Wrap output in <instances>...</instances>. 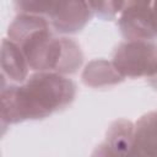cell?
Segmentation results:
<instances>
[{
  "label": "cell",
  "mask_w": 157,
  "mask_h": 157,
  "mask_svg": "<svg viewBox=\"0 0 157 157\" xmlns=\"http://www.w3.org/2000/svg\"><path fill=\"white\" fill-rule=\"evenodd\" d=\"M25 13H47L59 32H76L81 29L91 16L90 2L77 1H23Z\"/></svg>",
  "instance_id": "3"
},
{
  "label": "cell",
  "mask_w": 157,
  "mask_h": 157,
  "mask_svg": "<svg viewBox=\"0 0 157 157\" xmlns=\"http://www.w3.org/2000/svg\"><path fill=\"white\" fill-rule=\"evenodd\" d=\"M123 78L124 77L115 70L114 65L105 60L91 61L82 74L83 82L93 87L114 85Z\"/></svg>",
  "instance_id": "7"
},
{
  "label": "cell",
  "mask_w": 157,
  "mask_h": 157,
  "mask_svg": "<svg viewBox=\"0 0 157 157\" xmlns=\"http://www.w3.org/2000/svg\"><path fill=\"white\" fill-rule=\"evenodd\" d=\"M155 78H156V83H155V86H156V87H157V74H156V75H155Z\"/></svg>",
  "instance_id": "9"
},
{
  "label": "cell",
  "mask_w": 157,
  "mask_h": 157,
  "mask_svg": "<svg viewBox=\"0 0 157 157\" xmlns=\"http://www.w3.org/2000/svg\"><path fill=\"white\" fill-rule=\"evenodd\" d=\"M126 157H157V113H148L136 123Z\"/></svg>",
  "instance_id": "5"
},
{
  "label": "cell",
  "mask_w": 157,
  "mask_h": 157,
  "mask_svg": "<svg viewBox=\"0 0 157 157\" xmlns=\"http://www.w3.org/2000/svg\"><path fill=\"white\" fill-rule=\"evenodd\" d=\"M74 97L75 85L71 80L55 72H38L22 86L2 87V123L44 118L69 104Z\"/></svg>",
  "instance_id": "2"
},
{
  "label": "cell",
  "mask_w": 157,
  "mask_h": 157,
  "mask_svg": "<svg viewBox=\"0 0 157 157\" xmlns=\"http://www.w3.org/2000/svg\"><path fill=\"white\" fill-rule=\"evenodd\" d=\"M113 65L123 77L155 76L157 74V44L128 40L115 52Z\"/></svg>",
  "instance_id": "4"
},
{
  "label": "cell",
  "mask_w": 157,
  "mask_h": 157,
  "mask_svg": "<svg viewBox=\"0 0 157 157\" xmlns=\"http://www.w3.org/2000/svg\"><path fill=\"white\" fill-rule=\"evenodd\" d=\"M2 74H6L10 80L22 82L28 74V61L22 50L10 39L2 42Z\"/></svg>",
  "instance_id": "6"
},
{
  "label": "cell",
  "mask_w": 157,
  "mask_h": 157,
  "mask_svg": "<svg viewBox=\"0 0 157 157\" xmlns=\"http://www.w3.org/2000/svg\"><path fill=\"white\" fill-rule=\"evenodd\" d=\"M10 40L25 54L29 67L39 72H75L81 65L78 45L67 38H53L44 17L20 15L9 28Z\"/></svg>",
  "instance_id": "1"
},
{
  "label": "cell",
  "mask_w": 157,
  "mask_h": 157,
  "mask_svg": "<svg viewBox=\"0 0 157 157\" xmlns=\"http://www.w3.org/2000/svg\"><path fill=\"white\" fill-rule=\"evenodd\" d=\"M92 157H126V153L121 152L120 150L105 141L96 148Z\"/></svg>",
  "instance_id": "8"
}]
</instances>
